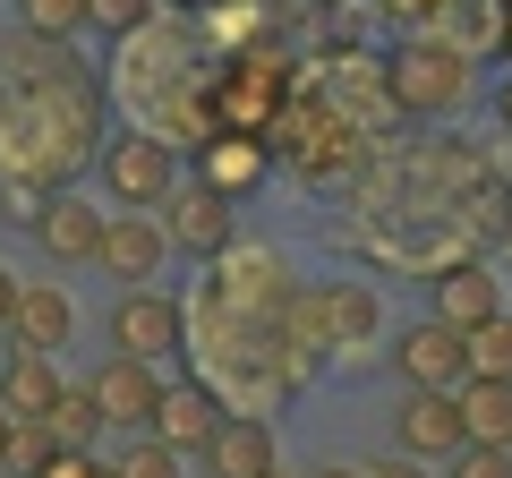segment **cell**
<instances>
[{
    "mask_svg": "<svg viewBox=\"0 0 512 478\" xmlns=\"http://www.w3.org/2000/svg\"><path fill=\"white\" fill-rule=\"evenodd\" d=\"M103 188L128 205V214H154V205L180 188V146H163L154 129H120L103 146Z\"/></svg>",
    "mask_w": 512,
    "mask_h": 478,
    "instance_id": "obj_1",
    "label": "cell"
},
{
    "mask_svg": "<svg viewBox=\"0 0 512 478\" xmlns=\"http://www.w3.org/2000/svg\"><path fill=\"white\" fill-rule=\"evenodd\" d=\"M461 94H470L461 43H402L393 52V111H453Z\"/></svg>",
    "mask_w": 512,
    "mask_h": 478,
    "instance_id": "obj_2",
    "label": "cell"
},
{
    "mask_svg": "<svg viewBox=\"0 0 512 478\" xmlns=\"http://www.w3.org/2000/svg\"><path fill=\"white\" fill-rule=\"evenodd\" d=\"M188 316L171 291H120V308H111V359H163V350H180Z\"/></svg>",
    "mask_w": 512,
    "mask_h": 478,
    "instance_id": "obj_3",
    "label": "cell"
},
{
    "mask_svg": "<svg viewBox=\"0 0 512 478\" xmlns=\"http://www.w3.org/2000/svg\"><path fill=\"white\" fill-rule=\"evenodd\" d=\"M393 368H402V385L410 393H461L470 385V350H461V333L453 325H410L402 342H393Z\"/></svg>",
    "mask_w": 512,
    "mask_h": 478,
    "instance_id": "obj_4",
    "label": "cell"
},
{
    "mask_svg": "<svg viewBox=\"0 0 512 478\" xmlns=\"http://www.w3.org/2000/svg\"><path fill=\"white\" fill-rule=\"evenodd\" d=\"M86 402H94V419H103V427H128V436H146L154 410H163V376H154L146 359H103V376L86 385Z\"/></svg>",
    "mask_w": 512,
    "mask_h": 478,
    "instance_id": "obj_5",
    "label": "cell"
},
{
    "mask_svg": "<svg viewBox=\"0 0 512 478\" xmlns=\"http://www.w3.org/2000/svg\"><path fill=\"white\" fill-rule=\"evenodd\" d=\"M163 248H180V257H231V205L214 188L180 180L163 197Z\"/></svg>",
    "mask_w": 512,
    "mask_h": 478,
    "instance_id": "obj_6",
    "label": "cell"
},
{
    "mask_svg": "<svg viewBox=\"0 0 512 478\" xmlns=\"http://www.w3.org/2000/svg\"><path fill=\"white\" fill-rule=\"evenodd\" d=\"M265 171H274V146H265V137L214 129V137H205V146H197V188H214L222 205L256 197V188H265Z\"/></svg>",
    "mask_w": 512,
    "mask_h": 478,
    "instance_id": "obj_7",
    "label": "cell"
},
{
    "mask_svg": "<svg viewBox=\"0 0 512 478\" xmlns=\"http://www.w3.org/2000/svg\"><path fill=\"white\" fill-rule=\"evenodd\" d=\"M163 222L146 214H103V248H94V265H103L111 282H128V291H154V274H163Z\"/></svg>",
    "mask_w": 512,
    "mask_h": 478,
    "instance_id": "obj_8",
    "label": "cell"
},
{
    "mask_svg": "<svg viewBox=\"0 0 512 478\" xmlns=\"http://www.w3.org/2000/svg\"><path fill=\"white\" fill-rule=\"evenodd\" d=\"M487 316H504V282H495V265L478 257V265H444L436 274V325H453L461 342H470Z\"/></svg>",
    "mask_w": 512,
    "mask_h": 478,
    "instance_id": "obj_9",
    "label": "cell"
},
{
    "mask_svg": "<svg viewBox=\"0 0 512 478\" xmlns=\"http://www.w3.org/2000/svg\"><path fill=\"white\" fill-rule=\"evenodd\" d=\"M222 419H231V410H222L214 402V385H163V410H154V427H146V436L154 444H171V453H205V444H214V427Z\"/></svg>",
    "mask_w": 512,
    "mask_h": 478,
    "instance_id": "obj_10",
    "label": "cell"
},
{
    "mask_svg": "<svg viewBox=\"0 0 512 478\" xmlns=\"http://www.w3.org/2000/svg\"><path fill=\"white\" fill-rule=\"evenodd\" d=\"M461 402L453 393H410L402 402V461H453L461 453Z\"/></svg>",
    "mask_w": 512,
    "mask_h": 478,
    "instance_id": "obj_11",
    "label": "cell"
},
{
    "mask_svg": "<svg viewBox=\"0 0 512 478\" xmlns=\"http://www.w3.org/2000/svg\"><path fill=\"white\" fill-rule=\"evenodd\" d=\"M205 470L214 478H265V470H282L274 461V419H222L214 427V444H205Z\"/></svg>",
    "mask_w": 512,
    "mask_h": 478,
    "instance_id": "obj_12",
    "label": "cell"
},
{
    "mask_svg": "<svg viewBox=\"0 0 512 478\" xmlns=\"http://www.w3.org/2000/svg\"><path fill=\"white\" fill-rule=\"evenodd\" d=\"M77 308L60 282H18V316H9V333H18V350H35V359H52L60 342H69Z\"/></svg>",
    "mask_w": 512,
    "mask_h": 478,
    "instance_id": "obj_13",
    "label": "cell"
},
{
    "mask_svg": "<svg viewBox=\"0 0 512 478\" xmlns=\"http://www.w3.org/2000/svg\"><path fill=\"white\" fill-rule=\"evenodd\" d=\"M35 239H43V257H60V265H77V257H94L103 248V214H94L86 197H43V214H35Z\"/></svg>",
    "mask_w": 512,
    "mask_h": 478,
    "instance_id": "obj_14",
    "label": "cell"
},
{
    "mask_svg": "<svg viewBox=\"0 0 512 478\" xmlns=\"http://www.w3.org/2000/svg\"><path fill=\"white\" fill-rule=\"evenodd\" d=\"M453 402H461V436H470V444L512 453V385H478V376H470Z\"/></svg>",
    "mask_w": 512,
    "mask_h": 478,
    "instance_id": "obj_15",
    "label": "cell"
},
{
    "mask_svg": "<svg viewBox=\"0 0 512 478\" xmlns=\"http://www.w3.org/2000/svg\"><path fill=\"white\" fill-rule=\"evenodd\" d=\"M60 393H69V385H60V368H52V359H35V350H18L9 376H0V410H9V419H43Z\"/></svg>",
    "mask_w": 512,
    "mask_h": 478,
    "instance_id": "obj_16",
    "label": "cell"
},
{
    "mask_svg": "<svg viewBox=\"0 0 512 478\" xmlns=\"http://www.w3.org/2000/svg\"><path fill=\"white\" fill-rule=\"evenodd\" d=\"M43 436H52L60 453H86V444L103 436V419H94V402H86V385H69V393H60L52 410H43Z\"/></svg>",
    "mask_w": 512,
    "mask_h": 478,
    "instance_id": "obj_17",
    "label": "cell"
},
{
    "mask_svg": "<svg viewBox=\"0 0 512 478\" xmlns=\"http://www.w3.org/2000/svg\"><path fill=\"white\" fill-rule=\"evenodd\" d=\"M461 350H470V376H478V385H512V316H487Z\"/></svg>",
    "mask_w": 512,
    "mask_h": 478,
    "instance_id": "obj_18",
    "label": "cell"
},
{
    "mask_svg": "<svg viewBox=\"0 0 512 478\" xmlns=\"http://www.w3.org/2000/svg\"><path fill=\"white\" fill-rule=\"evenodd\" d=\"M18 18L35 43H69L77 26H86V0H18Z\"/></svg>",
    "mask_w": 512,
    "mask_h": 478,
    "instance_id": "obj_19",
    "label": "cell"
},
{
    "mask_svg": "<svg viewBox=\"0 0 512 478\" xmlns=\"http://www.w3.org/2000/svg\"><path fill=\"white\" fill-rule=\"evenodd\" d=\"M163 18V0H86V26H103V35H146V26Z\"/></svg>",
    "mask_w": 512,
    "mask_h": 478,
    "instance_id": "obj_20",
    "label": "cell"
},
{
    "mask_svg": "<svg viewBox=\"0 0 512 478\" xmlns=\"http://www.w3.org/2000/svg\"><path fill=\"white\" fill-rule=\"evenodd\" d=\"M103 470H111V478H180V453H171V444H154V436H137L120 461H103Z\"/></svg>",
    "mask_w": 512,
    "mask_h": 478,
    "instance_id": "obj_21",
    "label": "cell"
},
{
    "mask_svg": "<svg viewBox=\"0 0 512 478\" xmlns=\"http://www.w3.org/2000/svg\"><path fill=\"white\" fill-rule=\"evenodd\" d=\"M52 453H60V444L43 436V419H18V427H9V461H0V470H18V478H35L43 461H52Z\"/></svg>",
    "mask_w": 512,
    "mask_h": 478,
    "instance_id": "obj_22",
    "label": "cell"
},
{
    "mask_svg": "<svg viewBox=\"0 0 512 478\" xmlns=\"http://www.w3.org/2000/svg\"><path fill=\"white\" fill-rule=\"evenodd\" d=\"M453 478H512V453H487V444H461Z\"/></svg>",
    "mask_w": 512,
    "mask_h": 478,
    "instance_id": "obj_23",
    "label": "cell"
},
{
    "mask_svg": "<svg viewBox=\"0 0 512 478\" xmlns=\"http://www.w3.org/2000/svg\"><path fill=\"white\" fill-rule=\"evenodd\" d=\"M35 478H111V470H103L94 453H52V461L35 470Z\"/></svg>",
    "mask_w": 512,
    "mask_h": 478,
    "instance_id": "obj_24",
    "label": "cell"
},
{
    "mask_svg": "<svg viewBox=\"0 0 512 478\" xmlns=\"http://www.w3.org/2000/svg\"><path fill=\"white\" fill-rule=\"evenodd\" d=\"M367 478H427V470H419V461H402V453H393V461H367Z\"/></svg>",
    "mask_w": 512,
    "mask_h": 478,
    "instance_id": "obj_25",
    "label": "cell"
},
{
    "mask_svg": "<svg viewBox=\"0 0 512 478\" xmlns=\"http://www.w3.org/2000/svg\"><path fill=\"white\" fill-rule=\"evenodd\" d=\"M9 316H18V274L0 265V325H9Z\"/></svg>",
    "mask_w": 512,
    "mask_h": 478,
    "instance_id": "obj_26",
    "label": "cell"
},
{
    "mask_svg": "<svg viewBox=\"0 0 512 478\" xmlns=\"http://www.w3.org/2000/svg\"><path fill=\"white\" fill-rule=\"evenodd\" d=\"M316 478H367V470H350V461H325V470H316Z\"/></svg>",
    "mask_w": 512,
    "mask_h": 478,
    "instance_id": "obj_27",
    "label": "cell"
},
{
    "mask_svg": "<svg viewBox=\"0 0 512 478\" xmlns=\"http://www.w3.org/2000/svg\"><path fill=\"white\" fill-rule=\"evenodd\" d=\"M9 427H18V419H9V410H0V461H9Z\"/></svg>",
    "mask_w": 512,
    "mask_h": 478,
    "instance_id": "obj_28",
    "label": "cell"
},
{
    "mask_svg": "<svg viewBox=\"0 0 512 478\" xmlns=\"http://www.w3.org/2000/svg\"><path fill=\"white\" fill-rule=\"evenodd\" d=\"M495 111H504V129H512V86H504V103H495Z\"/></svg>",
    "mask_w": 512,
    "mask_h": 478,
    "instance_id": "obj_29",
    "label": "cell"
},
{
    "mask_svg": "<svg viewBox=\"0 0 512 478\" xmlns=\"http://www.w3.org/2000/svg\"><path fill=\"white\" fill-rule=\"evenodd\" d=\"M265 478H291V470H265Z\"/></svg>",
    "mask_w": 512,
    "mask_h": 478,
    "instance_id": "obj_30",
    "label": "cell"
},
{
    "mask_svg": "<svg viewBox=\"0 0 512 478\" xmlns=\"http://www.w3.org/2000/svg\"><path fill=\"white\" fill-rule=\"evenodd\" d=\"M504 35H512V26H504Z\"/></svg>",
    "mask_w": 512,
    "mask_h": 478,
    "instance_id": "obj_31",
    "label": "cell"
}]
</instances>
